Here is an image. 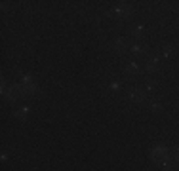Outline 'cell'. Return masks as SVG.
Here are the masks:
<instances>
[{
    "label": "cell",
    "instance_id": "6da1fadb",
    "mask_svg": "<svg viewBox=\"0 0 179 171\" xmlns=\"http://www.w3.org/2000/svg\"><path fill=\"white\" fill-rule=\"evenodd\" d=\"M166 154H168V150H166V148H162V146H156V148H154V160L162 162V160H166Z\"/></svg>",
    "mask_w": 179,
    "mask_h": 171
},
{
    "label": "cell",
    "instance_id": "7a4b0ae2",
    "mask_svg": "<svg viewBox=\"0 0 179 171\" xmlns=\"http://www.w3.org/2000/svg\"><path fill=\"white\" fill-rule=\"evenodd\" d=\"M130 97H132V99H135V101H143V91H139V90L130 91Z\"/></svg>",
    "mask_w": 179,
    "mask_h": 171
},
{
    "label": "cell",
    "instance_id": "3957f363",
    "mask_svg": "<svg viewBox=\"0 0 179 171\" xmlns=\"http://www.w3.org/2000/svg\"><path fill=\"white\" fill-rule=\"evenodd\" d=\"M135 70H137V65L132 63V65H130V72H135Z\"/></svg>",
    "mask_w": 179,
    "mask_h": 171
}]
</instances>
